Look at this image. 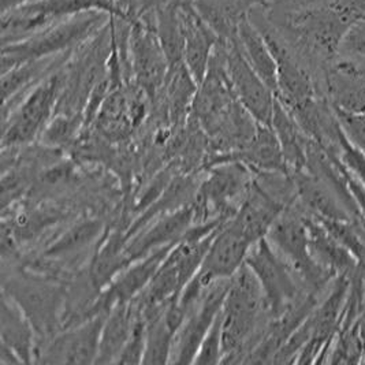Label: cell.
<instances>
[{
    "label": "cell",
    "instance_id": "1",
    "mask_svg": "<svg viewBox=\"0 0 365 365\" xmlns=\"http://www.w3.org/2000/svg\"><path fill=\"white\" fill-rule=\"evenodd\" d=\"M264 315L263 289L245 263L232 275L222 307V363H245L263 334Z\"/></svg>",
    "mask_w": 365,
    "mask_h": 365
},
{
    "label": "cell",
    "instance_id": "2",
    "mask_svg": "<svg viewBox=\"0 0 365 365\" xmlns=\"http://www.w3.org/2000/svg\"><path fill=\"white\" fill-rule=\"evenodd\" d=\"M89 11L128 21L134 18L118 0H34L3 14V44L19 41L56 22Z\"/></svg>",
    "mask_w": 365,
    "mask_h": 365
},
{
    "label": "cell",
    "instance_id": "3",
    "mask_svg": "<svg viewBox=\"0 0 365 365\" xmlns=\"http://www.w3.org/2000/svg\"><path fill=\"white\" fill-rule=\"evenodd\" d=\"M110 17L111 16L101 11L83 13L56 22L19 41L3 44V73L19 63L51 58L80 44L95 34L100 25Z\"/></svg>",
    "mask_w": 365,
    "mask_h": 365
},
{
    "label": "cell",
    "instance_id": "4",
    "mask_svg": "<svg viewBox=\"0 0 365 365\" xmlns=\"http://www.w3.org/2000/svg\"><path fill=\"white\" fill-rule=\"evenodd\" d=\"M267 238L311 292L319 293L331 279L336 278L314 257L304 216L286 208L269 229Z\"/></svg>",
    "mask_w": 365,
    "mask_h": 365
},
{
    "label": "cell",
    "instance_id": "5",
    "mask_svg": "<svg viewBox=\"0 0 365 365\" xmlns=\"http://www.w3.org/2000/svg\"><path fill=\"white\" fill-rule=\"evenodd\" d=\"M65 86L66 76L62 73H53L46 80L36 83L4 125L3 147L14 148L26 145L43 133Z\"/></svg>",
    "mask_w": 365,
    "mask_h": 365
},
{
    "label": "cell",
    "instance_id": "6",
    "mask_svg": "<svg viewBox=\"0 0 365 365\" xmlns=\"http://www.w3.org/2000/svg\"><path fill=\"white\" fill-rule=\"evenodd\" d=\"M245 263L263 289L271 319L282 315L301 297L294 271L267 237L250 248Z\"/></svg>",
    "mask_w": 365,
    "mask_h": 365
},
{
    "label": "cell",
    "instance_id": "7",
    "mask_svg": "<svg viewBox=\"0 0 365 365\" xmlns=\"http://www.w3.org/2000/svg\"><path fill=\"white\" fill-rule=\"evenodd\" d=\"M223 46L226 71L235 99L259 123L271 125L277 103L274 91L250 66L238 46L237 37L223 41Z\"/></svg>",
    "mask_w": 365,
    "mask_h": 365
},
{
    "label": "cell",
    "instance_id": "8",
    "mask_svg": "<svg viewBox=\"0 0 365 365\" xmlns=\"http://www.w3.org/2000/svg\"><path fill=\"white\" fill-rule=\"evenodd\" d=\"M129 29V67L138 89L150 99H156L166 83L168 62L155 26L133 18Z\"/></svg>",
    "mask_w": 365,
    "mask_h": 365
},
{
    "label": "cell",
    "instance_id": "9",
    "mask_svg": "<svg viewBox=\"0 0 365 365\" xmlns=\"http://www.w3.org/2000/svg\"><path fill=\"white\" fill-rule=\"evenodd\" d=\"M230 279L211 284L187 311L180 331L175 336L170 363L193 364L200 345L222 311Z\"/></svg>",
    "mask_w": 365,
    "mask_h": 365
},
{
    "label": "cell",
    "instance_id": "10",
    "mask_svg": "<svg viewBox=\"0 0 365 365\" xmlns=\"http://www.w3.org/2000/svg\"><path fill=\"white\" fill-rule=\"evenodd\" d=\"M108 312H101L86 319L66 331L53 336L41 351L38 361L50 364H91L99 354L100 336Z\"/></svg>",
    "mask_w": 365,
    "mask_h": 365
},
{
    "label": "cell",
    "instance_id": "11",
    "mask_svg": "<svg viewBox=\"0 0 365 365\" xmlns=\"http://www.w3.org/2000/svg\"><path fill=\"white\" fill-rule=\"evenodd\" d=\"M29 317L36 335L50 336L61 323L62 307L66 302L59 287L46 282H10V290L3 289Z\"/></svg>",
    "mask_w": 365,
    "mask_h": 365
},
{
    "label": "cell",
    "instance_id": "12",
    "mask_svg": "<svg viewBox=\"0 0 365 365\" xmlns=\"http://www.w3.org/2000/svg\"><path fill=\"white\" fill-rule=\"evenodd\" d=\"M252 247L225 222L216 232L197 274L192 279L202 287H210L222 279H232V275L245 264Z\"/></svg>",
    "mask_w": 365,
    "mask_h": 365
},
{
    "label": "cell",
    "instance_id": "13",
    "mask_svg": "<svg viewBox=\"0 0 365 365\" xmlns=\"http://www.w3.org/2000/svg\"><path fill=\"white\" fill-rule=\"evenodd\" d=\"M277 62L278 92L277 99L290 113H297L316 101L315 89L309 74L299 66V62L282 44V41L269 31H260Z\"/></svg>",
    "mask_w": 365,
    "mask_h": 365
},
{
    "label": "cell",
    "instance_id": "14",
    "mask_svg": "<svg viewBox=\"0 0 365 365\" xmlns=\"http://www.w3.org/2000/svg\"><path fill=\"white\" fill-rule=\"evenodd\" d=\"M286 208L287 205L283 201L274 197L255 180L248 195L234 215L226 220V225L255 245L267 237L275 220L282 215Z\"/></svg>",
    "mask_w": 365,
    "mask_h": 365
},
{
    "label": "cell",
    "instance_id": "15",
    "mask_svg": "<svg viewBox=\"0 0 365 365\" xmlns=\"http://www.w3.org/2000/svg\"><path fill=\"white\" fill-rule=\"evenodd\" d=\"M180 19L183 34V61L197 83L204 80L216 46L222 41L204 21L193 0H180Z\"/></svg>",
    "mask_w": 365,
    "mask_h": 365
},
{
    "label": "cell",
    "instance_id": "16",
    "mask_svg": "<svg viewBox=\"0 0 365 365\" xmlns=\"http://www.w3.org/2000/svg\"><path fill=\"white\" fill-rule=\"evenodd\" d=\"M193 226L195 211L192 204L160 216L129 238L126 245L128 256L133 263L153 250L174 245Z\"/></svg>",
    "mask_w": 365,
    "mask_h": 365
},
{
    "label": "cell",
    "instance_id": "17",
    "mask_svg": "<svg viewBox=\"0 0 365 365\" xmlns=\"http://www.w3.org/2000/svg\"><path fill=\"white\" fill-rule=\"evenodd\" d=\"M173 245L153 250L126 267L100 294L99 308L110 311L118 302L137 299L150 284Z\"/></svg>",
    "mask_w": 365,
    "mask_h": 365
},
{
    "label": "cell",
    "instance_id": "18",
    "mask_svg": "<svg viewBox=\"0 0 365 365\" xmlns=\"http://www.w3.org/2000/svg\"><path fill=\"white\" fill-rule=\"evenodd\" d=\"M223 155H227L230 159L219 162L237 160L260 175H290L281 143L271 125L257 123L256 132L245 147Z\"/></svg>",
    "mask_w": 365,
    "mask_h": 365
},
{
    "label": "cell",
    "instance_id": "19",
    "mask_svg": "<svg viewBox=\"0 0 365 365\" xmlns=\"http://www.w3.org/2000/svg\"><path fill=\"white\" fill-rule=\"evenodd\" d=\"M297 197L307 211L319 219L354 220L331 187L307 170L292 173Z\"/></svg>",
    "mask_w": 365,
    "mask_h": 365
},
{
    "label": "cell",
    "instance_id": "20",
    "mask_svg": "<svg viewBox=\"0 0 365 365\" xmlns=\"http://www.w3.org/2000/svg\"><path fill=\"white\" fill-rule=\"evenodd\" d=\"M0 344L11 349L22 363H34L37 350L34 326L17 301L4 292L1 293Z\"/></svg>",
    "mask_w": 365,
    "mask_h": 365
},
{
    "label": "cell",
    "instance_id": "21",
    "mask_svg": "<svg viewBox=\"0 0 365 365\" xmlns=\"http://www.w3.org/2000/svg\"><path fill=\"white\" fill-rule=\"evenodd\" d=\"M137 314L138 309L134 301L118 302L108 311L101 330L96 363H118L133 331Z\"/></svg>",
    "mask_w": 365,
    "mask_h": 365
},
{
    "label": "cell",
    "instance_id": "22",
    "mask_svg": "<svg viewBox=\"0 0 365 365\" xmlns=\"http://www.w3.org/2000/svg\"><path fill=\"white\" fill-rule=\"evenodd\" d=\"M327 89L334 110L365 111V73L353 63L342 62L329 70Z\"/></svg>",
    "mask_w": 365,
    "mask_h": 365
},
{
    "label": "cell",
    "instance_id": "23",
    "mask_svg": "<svg viewBox=\"0 0 365 365\" xmlns=\"http://www.w3.org/2000/svg\"><path fill=\"white\" fill-rule=\"evenodd\" d=\"M308 232L311 250L316 260L335 277L348 275L351 277L359 271V266L349 250L329 232L315 216H304Z\"/></svg>",
    "mask_w": 365,
    "mask_h": 365
},
{
    "label": "cell",
    "instance_id": "24",
    "mask_svg": "<svg viewBox=\"0 0 365 365\" xmlns=\"http://www.w3.org/2000/svg\"><path fill=\"white\" fill-rule=\"evenodd\" d=\"M237 41L250 66L255 68V71L263 78V81L274 91L277 96V62L267 44L264 36L247 13L240 19Z\"/></svg>",
    "mask_w": 365,
    "mask_h": 365
},
{
    "label": "cell",
    "instance_id": "25",
    "mask_svg": "<svg viewBox=\"0 0 365 365\" xmlns=\"http://www.w3.org/2000/svg\"><path fill=\"white\" fill-rule=\"evenodd\" d=\"M271 126L281 143L290 175L294 171L305 170L308 159V143L311 138L301 129L296 118L278 99L275 103Z\"/></svg>",
    "mask_w": 365,
    "mask_h": 365
},
{
    "label": "cell",
    "instance_id": "26",
    "mask_svg": "<svg viewBox=\"0 0 365 365\" xmlns=\"http://www.w3.org/2000/svg\"><path fill=\"white\" fill-rule=\"evenodd\" d=\"M128 241L126 232H113L95 255L89 268V278L100 292L113 282L126 267L132 264L126 252Z\"/></svg>",
    "mask_w": 365,
    "mask_h": 365
},
{
    "label": "cell",
    "instance_id": "27",
    "mask_svg": "<svg viewBox=\"0 0 365 365\" xmlns=\"http://www.w3.org/2000/svg\"><path fill=\"white\" fill-rule=\"evenodd\" d=\"M197 89L199 83L195 80L185 62L168 67L163 91L168 113L173 120H183L192 111Z\"/></svg>",
    "mask_w": 365,
    "mask_h": 365
},
{
    "label": "cell",
    "instance_id": "28",
    "mask_svg": "<svg viewBox=\"0 0 365 365\" xmlns=\"http://www.w3.org/2000/svg\"><path fill=\"white\" fill-rule=\"evenodd\" d=\"M101 223L95 219H83L68 230L59 235L46 250V255L50 257H59L65 255H71L89 247L101 234Z\"/></svg>",
    "mask_w": 365,
    "mask_h": 365
},
{
    "label": "cell",
    "instance_id": "29",
    "mask_svg": "<svg viewBox=\"0 0 365 365\" xmlns=\"http://www.w3.org/2000/svg\"><path fill=\"white\" fill-rule=\"evenodd\" d=\"M50 58L29 61L19 63L17 66L7 70L1 76V92L3 104L13 100L19 92H24L31 83L41 77V74L50 68Z\"/></svg>",
    "mask_w": 365,
    "mask_h": 365
},
{
    "label": "cell",
    "instance_id": "30",
    "mask_svg": "<svg viewBox=\"0 0 365 365\" xmlns=\"http://www.w3.org/2000/svg\"><path fill=\"white\" fill-rule=\"evenodd\" d=\"M135 304V302H134ZM137 307V305H135ZM138 309V307H137ZM147 346V322L145 317L138 309V314L134 322L133 331L129 338L128 345L123 349L118 364H140L144 360Z\"/></svg>",
    "mask_w": 365,
    "mask_h": 365
},
{
    "label": "cell",
    "instance_id": "31",
    "mask_svg": "<svg viewBox=\"0 0 365 365\" xmlns=\"http://www.w3.org/2000/svg\"><path fill=\"white\" fill-rule=\"evenodd\" d=\"M222 311L216 316L215 322L204 336L193 364H219L222 363Z\"/></svg>",
    "mask_w": 365,
    "mask_h": 365
},
{
    "label": "cell",
    "instance_id": "32",
    "mask_svg": "<svg viewBox=\"0 0 365 365\" xmlns=\"http://www.w3.org/2000/svg\"><path fill=\"white\" fill-rule=\"evenodd\" d=\"M338 155L344 166L348 168L349 171L363 183L365 187V155L361 150H357L350 141L345 133L342 132L339 123H338Z\"/></svg>",
    "mask_w": 365,
    "mask_h": 365
},
{
    "label": "cell",
    "instance_id": "33",
    "mask_svg": "<svg viewBox=\"0 0 365 365\" xmlns=\"http://www.w3.org/2000/svg\"><path fill=\"white\" fill-rule=\"evenodd\" d=\"M334 114L349 141L365 155V111L345 113L341 110H334Z\"/></svg>",
    "mask_w": 365,
    "mask_h": 365
},
{
    "label": "cell",
    "instance_id": "34",
    "mask_svg": "<svg viewBox=\"0 0 365 365\" xmlns=\"http://www.w3.org/2000/svg\"><path fill=\"white\" fill-rule=\"evenodd\" d=\"M73 125L74 123L66 116H63V118L59 116L47 125V128L43 132V135H46V138L50 141L51 144L65 143L67 138L71 135Z\"/></svg>",
    "mask_w": 365,
    "mask_h": 365
},
{
    "label": "cell",
    "instance_id": "35",
    "mask_svg": "<svg viewBox=\"0 0 365 365\" xmlns=\"http://www.w3.org/2000/svg\"><path fill=\"white\" fill-rule=\"evenodd\" d=\"M342 44L350 52L365 56V21L349 28L342 38Z\"/></svg>",
    "mask_w": 365,
    "mask_h": 365
},
{
    "label": "cell",
    "instance_id": "36",
    "mask_svg": "<svg viewBox=\"0 0 365 365\" xmlns=\"http://www.w3.org/2000/svg\"><path fill=\"white\" fill-rule=\"evenodd\" d=\"M344 171H345V178H346V183H348L349 192H350L351 197H353L357 208H359L360 215L365 222V187L363 186V183L360 182L345 166H344Z\"/></svg>",
    "mask_w": 365,
    "mask_h": 365
},
{
    "label": "cell",
    "instance_id": "37",
    "mask_svg": "<svg viewBox=\"0 0 365 365\" xmlns=\"http://www.w3.org/2000/svg\"><path fill=\"white\" fill-rule=\"evenodd\" d=\"M31 1H34V0H1V11H3V14H6L24 4L31 3Z\"/></svg>",
    "mask_w": 365,
    "mask_h": 365
}]
</instances>
